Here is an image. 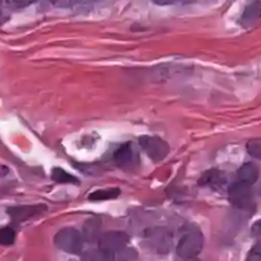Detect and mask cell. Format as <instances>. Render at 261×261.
Returning <instances> with one entry per match:
<instances>
[{"instance_id":"cell-1","label":"cell","mask_w":261,"mask_h":261,"mask_svg":"<svg viewBox=\"0 0 261 261\" xmlns=\"http://www.w3.org/2000/svg\"><path fill=\"white\" fill-rule=\"evenodd\" d=\"M204 246V236L201 229L194 225L185 228L177 245V254L183 259H192L197 257Z\"/></svg>"},{"instance_id":"cell-2","label":"cell","mask_w":261,"mask_h":261,"mask_svg":"<svg viewBox=\"0 0 261 261\" xmlns=\"http://www.w3.org/2000/svg\"><path fill=\"white\" fill-rule=\"evenodd\" d=\"M230 203L241 210H250L254 204L253 190L251 185L241 181L231 184L228 188Z\"/></svg>"},{"instance_id":"cell-3","label":"cell","mask_w":261,"mask_h":261,"mask_svg":"<svg viewBox=\"0 0 261 261\" xmlns=\"http://www.w3.org/2000/svg\"><path fill=\"white\" fill-rule=\"evenodd\" d=\"M139 145L147 157L154 162L163 161L169 154V145L158 136L143 135L139 138Z\"/></svg>"},{"instance_id":"cell-4","label":"cell","mask_w":261,"mask_h":261,"mask_svg":"<svg viewBox=\"0 0 261 261\" xmlns=\"http://www.w3.org/2000/svg\"><path fill=\"white\" fill-rule=\"evenodd\" d=\"M56 246L66 253L79 254L83 249L82 234L73 228H64L55 236Z\"/></svg>"},{"instance_id":"cell-5","label":"cell","mask_w":261,"mask_h":261,"mask_svg":"<svg viewBox=\"0 0 261 261\" xmlns=\"http://www.w3.org/2000/svg\"><path fill=\"white\" fill-rule=\"evenodd\" d=\"M144 237L149 248L155 250L157 253L166 254L169 252L171 246V235L165 228H149L145 231Z\"/></svg>"},{"instance_id":"cell-6","label":"cell","mask_w":261,"mask_h":261,"mask_svg":"<svg viewBox=\"0 0 261 261\" xmlns=\"http://www.w3.org/2000/svg\"><path fill=\"white\" fill-rule=\"evenodd\" d=\"M128 241L129 237L125 232L110 231L99 236L98 247L102 251L114 254L125 249Z\"/></svg>"},{"instance_id":"cell-7","label":"cell","mask_w":261,"mask_h":261,"mask_svg":"<svg viewBox=\"0 0 261 261\" xmlns=\"http://www.w3.org/2000/svg\"><path fill=\"white\" fill-rule=\"evenodd\" d=\"M47 210V207L43 204L38 205H22V206H14L10 207L7 210V213L10 215L11 219L15 222L21 223L29 221L37 215L44 213Z\"/></svg>"},{"instance_id":"cell-8","label":"cell","mask_w":261,"mask_h":261,"mask_svg":"<svg viewBox=\"0 0 261 261\" xmlns=\"http://www.w3.org/2000/svg\"><path fill=\"white\" fill-rule=\"evenodd\" d=\"M113 159L115 163L120 167L132 166L136 161H138L137 150L130 142L123 143L119 145L114 151Z\"/></svg>"},{"instance_id":"cell-9","label":"cell","mask_w":261,"mask_h":261,"mask_svg":"<svg viewBox=\"0 0 261 261\" xmlns=\"http://www.w3.org/2000/svg\"><path fill=\"white\" fill-rule=\"evenodd\" d=\"M228 182L227 173L221 169L212 168L205 171L199 180V185L210 187L212 189H220Z\"/></svg>"},{"instance_id":"cell-10","label":"cell","mask_w":261,"mask_h":261,"mask_svg":"<svg viewBox=\"0 0 261 261\" xmlns=\"http://www.w3.org/2000/svg\"><path fill=\"white\" fill-rule=\"evenodd\" d=\"M261 19V0H254L245 9L239 19V23L244 29L254 27Z\"/></svg>"},{"instance_id":"cell-11","label":"cell","mask_w":261,"mask_h":261,"mask_svg":"<svg viewBox=\"0 0 261 261\" xmlns=\"http://www.w3.org/2000/svg\"><path fill=\"white\" fill-rule=\"evenodd\" d=\"M237 177L241 182L252 186L258 181L259 168L253 162L245 163L237 170Z\"/></svg>"},{"instance_id":"cell-12","label":"cell","mask_w":261,"mask_h":261,"mask_svg":"<svg viewBox=\"0 0 261 261\" xmlns=\"http://www.w3.org/2000/svg\"><path fill=\"white\" fill-rule=\"evenodd\" d=\"M101 229V220L98 217H91L83 225L82 237L84 241L88 243H93L99 238V233Z\"/></svg>"},{"instance_id":"cell-13","label":"cell","mask_w":261,"mask_h":261,"mask_svg":"<svg viewBox=\"0 0 261 261\" xmlns=\"http://www.w3.org/2000/svg\"><path fill=\"white\" fill-rule=\"evenodd\" d=\"M120 195L119 188H109V189H100L96 190L89 195V200L93 202L99 201H108V200H114Z\"/></svg>"},{"instance_id":"cell-14","label":"cell","mask_w":261,"mask_h":261,"mask_svg":"<svg viewBox=\"0 0 261 261\" xmlns=\"http://www.w3.org/2000/svg\"><path fill=\"white\" fill-rule=\"evenodd\" d=\"M82 261H114V255L100 249L89 250L83 254Z\"/></svg>"},{"instance_id":"cell-15","label":"cell","mask_w":261,"mask_h":261,"mask_svg":"<svg viewBox=\"0 0 261 261\" xmlns=\"http://www.w3.org/2000/svg\"><path fill=\"white\" fill-rule=\"evenodd\" d=\"M51 179L57 183H64V184H79V180L73 177L67 171H65L62 168L56 167L53 169L51 172Z\"/></svg>"},{"instance_id":"cell-16","label":"cell","mask_w":261,"mask_h":261,"mask_svg":"<svg viewBox=\"0 0 261 261\" xmlns=\"http://www.w3.org/2000/svg\"><path fill=\"white\" fill-rule=\"evenodd\" d=\"M16 239V232L10 227H5L0 229V245L11 246Z\"/></svg>"},{"instance_id":"cell-17","label":"cell","mask_w":261,"mask_h":261,"mask_svg":"<svg viewBox=\"0 0 261 261\" xmlns=\"http://www.w3.org/2000/svg\"><path fill=\"white\" fill-rule=\"evenodd\" d=\"M247 151L251 157L255 159H261V138L250 140L247 144Z\"/></svg>"},{"instance_id":"cell-18","label":"cell","mask_w":261,"mask_h":261,"mask_svg":"<svg viewBox=\"0 0 261 261\" xmlns=\"http://www.w3.org/2000/svg\"><path fill=\"white\" fill-rule=\"evenodd\" d=\"M4 5L12 9H24L33 5L36 0H3Z\"/></svg>"},{"instance_id":"cell-19","label":"cell","mask_w":261,"mask_h":261,"mask_svg":"<svg viewBox=\"0 0 261 261\" xmlns=\"http://www.w3.org/2000/svg\"><path fill=\"white\" fill-rule=\"evenodd\" d=\"M246 261H261V241L256 243L249 251Z\"/></svg>"},{"instance_id":"cell-20","label":"cell","mask_w":261,"mask_h":261,"mask_svg":"<svg viewBox=\"0 0 261 261\" xmlns=\"http://www.w3.org/2000/svg\"><path fill=\"white\" fill-rule=\"evenodd\" d=\"M137 251L134 249H123L120 251L119 261H133L137 258Z\"/></svg>"},{"instance_id":"cell-21","label":"cell","mask_w":261,"mask_h":261,"mask_svg":"<svg viewBox=\"0 0 261 261\" xmlns=\"http://www.w3.org/2000/svg\"><path fill=\"white\" fill-rule=\"evenodd\" d=\"M252 234L255 236L261 235V220L256 221L252 226Z\"/></svg>"},{"instance_id":"cell-22","label":"cell","mask_w":261,"mask_h":261,"mask_svg":"<svg viewBox=\"0 0 261 261\" xmlns=\"http://www.w3.org/2000/svg\"><path fill=\"white\" fill-rule=\"evenodd\" d=\"M150 2H153L158 6H172L175 5L178 0H150Z\"/></svg>"},{"instance_id":"cell-23","label":"cell","mask_w":261,"mask_h":261,"mask_svg":"<svg viewBox=\"0 0 261 261\" xmlns=\"http://www.w3.org/2000/svg\"><path fill=\"white\" fill-rule=\"evenodd\" d=\"M181 2H183V3H185V4H191V3L197 2V0H181Z\"/></svg>"},{"instance_id":"cell-24","label":"cell","mask_w":261,"mask_h":261,"mask_svg":"<svg viewBox=\"0 0 261 261\" xmlns=\"http://www.w3.org/2000/svg\"><path fill=\"white\" fill-rule=\"evenodd\" d=\"M186 261H200L199 259H195V258H192V259H187Z\"/></svg>"},{"instance_id":"cell-25","label":"cell","mask_w":261,"mask_h":261,"mask_svg":"<svg viewBox=\"0 0 261 261\" xmlns=\"http://www.w3.org/2000/svg\"><path fill=\"white\" fill-rule=\"evenodd\" d=\"M3 6H4V2H3V0H0V10H2Z\"/></svg>"}]
</instances>
